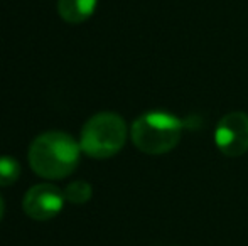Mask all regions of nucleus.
Instances as JSON below:
<instances>
[{
    "instance_id": "423d86ee",
    "label": "nucleus",
    "mask_w": 248,
    "mask_h": 246,
    "mask_svg": "<svg viewBox=\"0 0 248 246\" xmlns=\"http://www.w3.org/2000/svg\"><path fill=\"white\" fill-rule=\"evenodd\" d=\"M98 0H58V12L64 22L81 24L95 14Z\"/></svg>"
},
{
    "instance_id": "6e6552de",
    "label": "nucleus",
    "mask_w": 248,
    "mask_h": 246,
    "mask_svg": "<svg viewBox=\"0 0 248 246\" xmlns=\"http://www.w3.org/2000/svg\"><path fill=\"white\" fill-rule=\"evenodd\" d=\"M20 164L17 159L9 155H0V187L12 186L20 177Z\"/></svg>"
},
{
    "instance_id": "f03ea898",
    "label": "nucleus",
    "mask_w": 248,
    "mask_h": 246,
    "mask_svg": "<svg viewBox=\"0 0 248 246\" xmlns=\"http://www.w3.org/2000/svg\"><path fill=\"white\" fill-rule=\"evenodd\" d=\"M183 122L174 113L164 110H150L142 113L130 127V137L140 152L149 155H162L174 150L181 142Z\"/></svg>"
},
{
    "instance_id": "7ed1b4c3",
    "label": "nucleus",
    "mask_w": 248,
    "mask_h": 246,
    "mask_svg": "<svg viewBox=\"0 0 248 246\" xmlns=\"http://www.w3.org/2000/svg\"><path fill=\"white\" fill-rule=\"evenodd\" d=\"M127 137V123L118 113L100 112L83 125L79 145L88 157L110 159L124 148Z\"/></svg>"
},
{
    "instance_id": "20e7f679",
    "label": "nucleus",
    "mask_w": 248,
    "mask_h": 246,
    "mask_svg": "<svg viewBox=\"0 0 248 246\" xmlns=\"http://www.w3.org/2000/svg\"><path fill=\"white\" fill-rule=\"evenodd\" d=\"M215 145L226 157H240L248 152V115L230 112L216 123Z\"/></svg>"
},
{
    "instance_id": "39448f33",
    "label": "nucleus",
    "mask_w": 248,
    "mask_h": 246,
    "mask_svg": "<svg viewBox=\"0 0 248 246\" xmlns=\"http://www.w3.org/2000/svg\"><path fill=\"white\" fill-rule=\"evenodd\" d=\"M64 192L54 184H36L26 192L22 209L34 221H49L64 207Z\"/></svg>"
},
{
    "instance_id": "f257e3e1",
    "label": "nucleus",
    "mask_w": 248,
    "mask_h": 246,
    "mask_svg": "<svg viewBox=\"0 0 248 246\" xmlns=\"http://www.w3.org/2000/svg\"><path fill=\"white\" fill-rule=\"evenodd\" d=\"M81 145L64 131H44L29 147L31 169L39 177L59 181L75 172L81 157Z\"/></svg>"
},
{
    "instance_id": "1a4fd4ad",
    "label": "nucleus",
    "mask_w": 248,
    "mask_h": 246,
    "mask_svg": "<svg viewBox=\"0 0 248 246\" xmlns=\"http://www.w3.org/2000/svg\"><path fill=\"white\" fill-rule=\"evenodd\" d=\"M3 213H5V204H3V199H2V196H0V221H2V217H3Z\"/></svg>"
},
{
    "instance_id": "0eeeda50",
    "label": "nucleus",
    "mask_w": 248,
    "mask_h": 246,
    "mask_svg": "<svg viewBox=\"0 0 248 246\" xmlns=\"http://www.w3.org/2000/svg\"><path fill=\"white\" fill-rule=\"evenodd\" d=\"M64 197L69 204H75V206H83L86 204L93 196V187L90 182L86 181H73L66 186V189L62 190Z\"/></svg>"
}]
</instances>
